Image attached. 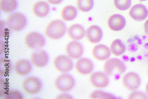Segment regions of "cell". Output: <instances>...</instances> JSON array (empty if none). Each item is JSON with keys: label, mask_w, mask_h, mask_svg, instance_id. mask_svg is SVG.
<instances>
[{"label": "cell", "mask_w": 148, "mask_h": 99, "mask_svg": "<svg viewBox=\"0 0 148 99\" xmlns=\"http://www.w3.org/2000/svg\"><path fill=\"white\" fill-rule=\"evenodd\" d=\"M66 31L65 23L59 20H55L49 23L45 30V34L48 38L54 40L60 39Z\"/></svg>", "instance_id": "cell-1"}, {"label": "cell", "mask_w": 148, "mask_h": 99, "mask_svg": "<svg viewBox=\"0 0 148 99\" xmlns=\"http://www.w3.org/2000/svg\"><path fill=\"white\" fill-rule=\"evenodd\" d=\"M125 64L120 60L117 58H112L107 60L105 63L103 69L108 75L115 76L124 73L126 70Z\"/></svg>", "instance_id": "cell-2"}, {"label": "cell", "mask_w": 148, "mask_h": 99, "mask_svg": "<svg viewBox=\"0 0 148 99\" xmlns=\"http://www.w3.org/2000/svg\"><path fill=\"white\" fill-rule=\"evenodd\" d=\"M27 23L25 17L19 12L10 14L7 18L6 22L8 28L12 31L18 32L25 27Z\"/></svg>", "instance_id": "cell-3"}, {"label": "cell", "mask_w": 148, "mask_h": 99, "mask_svg": "<svg viewBox=\"0 0 148 99\" xmlns=\"http://www.w3.org/2000/svg\"><path fill=\"white\" fill-rule=\"evenodd\" d=\"M54 85L59 91L67 92L73 89L75 85V82L71 76L68 74H63L56 79Z\"/></svg>", "instance_id": "cell-4"}, {"label": "cell", "mask_w": 148, "mask_h": 99, "mask_svg": "<svg viewBox=\"0 0 148 99\" xmlns=\"http://www.w3.org/2000/svg\"><path fill=\"white\" fill-rule=\"evenodd\" d=\"M25 44L29 48L38 50L45 45V40L43 36L39 33L32 32L26 36Z\"/></svg>", "instance_id": "cell-5"}, {"label": "cell", "mask_w": 148, "mask_h": 99, "mask_svg": "<svg viewBox=\"0 0 148 99\" xmlns=\"http://www.w3.org/2000/svg\"><path fill=\"white\" fill-rule=\"evenodd\" d=\"M53 65L56 70L63 73L70 72L73 67L72 61L65 55H60L56 57L54 60Z\"/></svg>", "instance_id": "cell-6"}, {"label": "cell", "mask_w": 148, "mask_h": 99, "mask_svg": "<svg viewBox=\"0 0 148 99\" xmlns=\"http://www.w3.org/2000/svg\"><path fill=\"white\" fill-rule=\"evenodd\" d=\"M24 91L27 93L33 95L38 93L42 88L40 80L34 77H29L24 80L22 83Z\"/></svg>", "instance_id": "cell-7"}, {"label": "cell", "mask_w": 148, "mask_h": 99, "mask_svg": "<svg viewBox=\"0 0 148 99\" xmlns=\"http://www.w3.org/2000/svg\"><path fill=\"white\" fill-rule=\"evenodd\" d=\"M122 83L127 89L133 91L139 88L140 85L141 81L136 73L130 72L126 74L123 77Z\"/></svg>", "instance_id": "cell-8"}, {"label": "cell", "mask_w": 148, "mask_h": 99, "mask_svg": "<svg viewBox=\"0 0 148 99\" xmlns=\"http://www.w3.org/2000/svg\"><path fill=\"white\" fill-rule=\"evenodd\" d=\"M90 81L94 87L99 89L106 88L109 83L108 78L106 74L99 71L92 73L90 77Z\"/></svg>", "instance_id": "cell-9"}, {"label": "cell", "mask_w": 148, "mask_h": 99, "mask_svg": "<svg viewBox=\"0 0 148 99\" xmlns=\"http://www.w3.org/2000/svg\"><path fill=\"white\" fill-rule=\"evenodd\" d=\"M129 15L131 17L136 21H143L146 19L148 16V9L142 4H137L132 7Z\"/></svg>", "instance_id": "cell-10"}, {"label": "cell", "mask_w": 148, "mask_h": 99, "mask_svg": "<svg viewBox=\"0 0 148 99\" xmlns=\"http://www.w3.org/2000/svg\"><path fill=\"white\" fill-rule=\"evenodd\" d=\"M108 24L110 30L115 31H119L125 27L126 20L125 18L122 15L115 14L109 18Z\"/></svg>", "instance_id": "cell-11"}, {"label": "cell", "mask_w": 148, "mask_h": 99, "mask_svg": "<svg viewBox=\"0 0 148 99\" xmlns=\"http://www.w3.org/2000/svg\"><path fill=\"white\" fill-rule=\"evenodd\" d=\"M30 59L32 64L38 68H42L46 66L48 60L47 53L40 49L36 50L32 53Z\"/></svg>", "instance_id": "cell-12"}, {"label": "cell", "mask_w": 148, "mask_h": 99, "mask_svg": "<svg viewBox=\"0 0 148 99\" xmlns=\"http://www.w3.org/2000/svg\"><path fill=\"white\" fill-rule=\"evenodd\" d=\"M66 52L70 58L76 60L82 56L83 49L82 45L76 41H73L69 43L66 47Z\"/></svg>", "instance_id": "cell-13"}, {"label": "cell", "mask_w": 148, "mask_h": 99, "mask_svg": "<svg viewBox=\"0 0 148 99\" xmlns=\"http://www.w3.org/2000/svg\"><path fill=\"white\" fill-rule=\"evenodd\" d=\"M77 72L81 75H88L92 71L93 65L92 62L89 59L82 58L79 59L75 64Z\"/></svg>", "instance_id": "cell-14"}, {"label": "cell", "mask_w": 148, "mask_h": 99, "mask_svg": "<svg viewBox=\"0 0 148 99\" xmlns=\"http://www.w3.org/2000/svg\"><path fill=\"white\" fill-rule=\"evenodd\" d=\"M86 37L91 43L96 44L101 40L103 32L101 28L96 25L89 27L86 32Z\"/></svg>", "instance_id": "cell-15"}, {"label": "cell", "mask_w": 148, "mask_h": 99, "mask_svg": "<svg viewBox=\"0 0 148 99\" xmlns=\"http://www.w3.org/2000/svg\"><path fill=\"white\" fill-rule=\"evenodd\" d=\"M92 53L94 58L99 61L107 60L110 55V51L109 48L102 44L95 46L92 49Z\"/></svg>", "instance_id": "cell-16"}, {"label": "cell", "mask_w": 148, "mask_h": 99, "mask_svg": "<svg viewBox=\"0 0 148 99\" xmlns=\"http://www.w3.org/2000/svg\"><path fill=\"white\" fill-rule=\"evenodd\" d=\"M32 66L30 62L26 60H21L16 63L14 69L17 75L21 76H26L31 71Z\"/></svg>", "instance_id": "cell-17"}, {"label": "cell", "mask_w": 148, "mask_h": 99, "mask_svg": "<svg viewBox=\"0 0 148 99\" xmlns=\"http://www.w3.org/2000/svg\"><path fill=\"white\" fill-rule=\"evenodd\" d=\"M84 30L79 24L72 25L68 28L67 34L72 39L78 41L83 38L84 35Z\"/></svg>", "instance_id": "cell-18"}, {"label": "cell", "mask_w": 148, "mask_h": 99, "mask_svg": "<svg viewBox=\"0 0 148 99\" xmlns=\"http://www.w3.org/2000/svg\"><path fill=\"white\" fill-rule=\"evenodd\" d=\"M49 10V7L47 3L43 1L36 3L32 8L33 12L34 15L40 18L46 16L48 13Z\"/></svg>", "instance_id": "cell-19"}, {"label": "cell", "mask_w": 148, "mask_h": 99, "mask_svg": "<svg viewBox=\"0 0 148 99\" xmlns=\"http://www.w3.org/2000/svg\"><path fill=\"white\" fill-rule=\"evenodd\" d=\"M77 11L75 8L72 6H67L62 10L61 16L64 21H70L75 19L77 16Z\"/></svg>", "instance_id": "cell-20"}, {"label": "cell", "mask_w": 148, "mask_h": 99, "mask_svg": "<svg viewBox=\"0 0 148 99\" xmlns=\"http://www.w3.org/2000/svg\"><path fill=\"white\" fill-rule=\"evenodd\" d=\"M110 50L111 52L114 55L119 56L125 52L126 48L125 45L121 40L116 39L111 44Z\"/></svg>", "instance_id": "cell-21"}, {"label": "cell", "mask_w": 148, "mask_h": 99, "mask_svg": "<svg viewBox=\"0 0 148 99\" xmlns=\"http://www.w3.org/2000/svg\"><path fill=\"white\" fill-rule=\"evenodd\" d=\"M17 4L16 0H1L0 8L3 12L9 13L16 8Z\"/></svg>", "instance_id": "cell-22"}, {"label": "cell", "mask_w": 148, "mask_h": 99, "mask_svg": "<svg viewBox=\"0 0 148 99\" xmlns=\"http://www.w3.org/2000/svg\"><path fill=\"white\" fill-rule=\"evenodd\" d=\"M11 65L9 60L2 57L0 59V75L6 76L10 72Z\"/></svg>", "instance_id": "cell-23"}, {"label": "cell", "mask_w": 148, "mask_h": 99, "mask_svg": "<svg viewBox=\"0 0 148 99\" xmlns=\"http://www.w3.org/2000/svg\"><path fill=\"white\" fill-rule=\"evenodd\" d=\"M93 0H77V6L78 8L83 12H88L90 11L94 6Z\"/></svg>", "instance_id": "cell-24"}, {"label": "cell", "mask_w": 148, "mask_h": 99, "mask_svg": "<svg viewBox=\"0 0 148 99\" xmlns=\"http://www.w3.org/2000/svg\"><path fill=\"white\" fill-rule=\"evenodd\" d=\"M114 3L115 7L121 11L129 9L132 4L131 0H114Z\"/></svg>", "instance_id": "cell-25"}, {"label": "cell", "mask_w": 148, "mask_h": 99, "mask_svg": "<svg viewBox=\"0 0 148 99\" xmlns=\"http://www.w3.org/2000/svg\"><path fill=\"white\" fill-rule=\"evenodd\" d=\"M89 98L91 99H115V97L110 94L97 90L92 92Z\"/></svg>", "instance_id": "cell-26"}, {"label": "cell", "mask_w": 148, "mask_h": 99, "mask_svg": "<svg viewBox=\"0 0 148 99\" xmlns=\"http://www.w3.org/2000/svg\"><path fill=\"white\" fill-rule=\"evenodd\" d=\"M1 38L4 39L7 37L10 34L9 29L7 26L6 24L4 21H1Z\"/></svg>", "instance_id": "cell-27"}, {"label": "cell", "mask_w": 148, "mask_h": 99, "mask_svg": "<svg viewBox=\"0 0 148 99\" xmlns=\"http://www.w3.org/2000/svg\"><path fill=\"white\" fill-rule=\"evenodd\" d=\"M6 99H22L23 98L22 94L17 91H11L8 92L4 97Z\"/></svg>", "instance_id": "cell-28"}, {"label": "cell", "mask_w": 148, "mask_h": 99, "mask_svg": "<svg viewBox=\"0 0 148 99\" xmlns=\"http://www.w3.org/2000/svg\"><path fill=\"white\" fill-rule=\"evenodd\" d=\"M129 99H147V97L144 93L138 91H135L131 93L129 96Z\"/></svg>", "instance_id": "cell-29"}, {"label": "cell", "mask_w": 148, "mask_h": 99, "mask_svg": "<svg viewBox=\"0 0 148 99\" xmlns=\"http://www.w3.org/2000/svg\"><path fill=\"white\" fill-rule=\"evenodd\" d=\"M50 3L53 5H57L60 4L62 0H47Z\"/></svg>", "instance_id": "cell-30"}, {"label": "cell", "mask_w": 148, "mask_h": 99, "mask_svg": "<svg viewBox=\"0 0 148 99\" xmlns=\"http://www.w3.org/2000/svg\"><path fill=\"white\" fill-rule=\"evenodd\" d=\"M144 28L145 33L148 35V19L146 21L144 24Z\"/></svg>", "instance_id": "cell-31"}, {"label": "cell", "mask_w": 148, "mask_h": 99, "mask_svg": "<svg viewBox=\"0 0 148 99\" xmlns=\"http://www.w3.org/2000/svg\"><path fill=\"white\" fill-rule=\"evenodd\" d=\"M146 92L147 95H148V83H147L146 86Z\"/></svg>", "instance_id": "cell-32"}, {"label": "cell", "mask_w": 148, "mask_h": 99, "mask_svg": "<svg viewBox=\"0 0 148 99\" xmlns=\"http://www.w3.org/2000/svg\"><path fill=\"white\" fill-rule=\"evenodd\" d=\"M139 1H147V0H139Z\"/></svg>", "instance_id": "cell-33"}, {"label": "cell", "mask_w": 148, "mask_h": 99, "mask_svg": "<svg viewBox=\"0 0 148 99\" xmlns=\"http://www.w3.org/2000/svg\"></svg>", "instance_id": "cell-34"}]
</instances>
